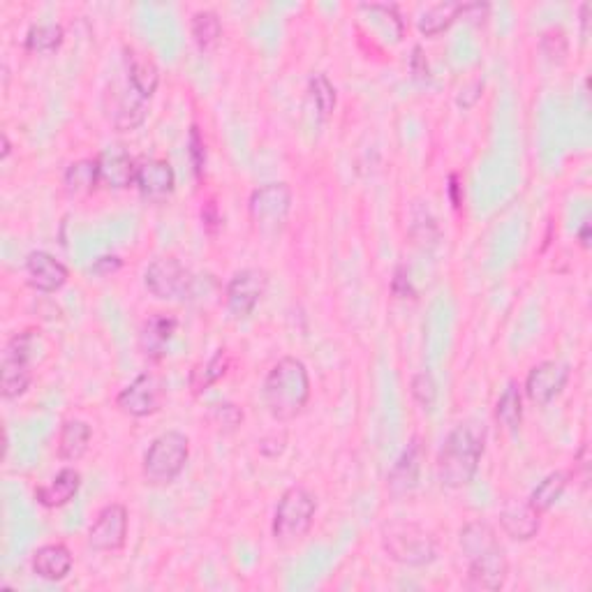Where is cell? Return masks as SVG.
I'll return each instance as SVG.
<instances>
[{
  "instance_id": "ffe728a7",
  "label": "cell",
  "mask_w": 592,
  "mask_h": 592,
  "mask_svg": "<svg viewBox=\"0 0 592 592\" xmlns=\"http://www.w3.org/2000/svg\"><path fill=\"white\" fill-rule=\"evenodd\" d=\"M72 565L74 558L65 544H44L33 555V572L44 581H63Z\"/></svg>"
},
{
  "instance_id": "277c9868",
  "label": "cell",
  "mask_w": 592,
  "mask_h": 592,
  "mask_svg": "<svg viewBox=\"0 0 592 592\" xmlns=\"http://www.w3.org/2000/svg\"><path fill=\"white\" fill-rule=\"evenodd\" d=\"M317 514L315 495L303 486H292L278 500L273 514V539L280 546L299 544L313 528Z\"/></svg>"
},
{
  "instance_id": "1f68e13d",
  "label": "cell",
  "mask_w": 592,
  "mask_h": 592,
  "mask_svg": "<svg viewBox=\"0 0 592 592\" xmlns=\"http://www.w3.org/2000/svg\"><path fill=\"white\" fill-rule=\"evenodd\" d=\"M310 95H313L317 109L322 116H331V111L336 109V88L324 74H315L310 79Z\"/></svg>"
},
{
  "instance_id": "60d3db41",
  "label": "cell",
  "mask_w": 592,
  "mask_h": 592,
  "mask_svg": "<svg viewBox=\"0 0 592 592\" xmlns=\"http://www.w3.org/2000/svg\"><path fill=\"white\" fill-rule=\"evenodd\" d=\"M10 155V139H7V135H3V153H0V158H7Z\"/></svg>"
},
{
  "instance_id": "e0dca14e",
  "label": "cell",
  "mask_w": 592,
  "mask_h": 592,
  "mask_svg": "<svg viewBox=\"0 0 592 592\" xmlns=\"http://www.w3.org/2000/svg\"><path fill=\"white\" fill-rule=\"evenodd\" d=\"M421 461H424V447H421L419 438H414L410 444H407L401 458H398L396 465L389 472L387 488L391 495L401 498V495L412 493L414 488H417Z\"/></svg>"
},
{
  "instance_id": "4316f807",
  "label": "cell",
  "mask_w": 592,
  "mask_h": 592,
  "mask_svg": "<svg viewBox=\"0 0 592 592\" xmlns=\"http://www.w3.org/2000/svg\"><path fill=\"white\" fill-rule=\"evenodd\" d=\"M190 33L192 40L202 51H209L216 47L222 35V21L213 10H199L190 19Z\"/></svg>"
},
{
  "instance_id": "ac0fdd59",
  "label": "cell",
  "mask_w": 592,
  "mask_h": 592,
  "mask_svg": "<svg viewBox=\"0 0 592 592\" xmlns=\"http://www.w3.org/2000/svg\"><path fill=\"white\" fill-rule=\"evenodd\" d=\"M135 185L144 197H151V199L167 197L176 185L174 167L169 165L167 160H160V158L142 160L137 165Z\"/></svg>"
},
{
  "instance_id": "6da1fadb",
  "label": "cell",
  "mask_w": 592,
  "mask_h": 592,
  "mask_svg": "<svg viewBox=\"0 0 592 592\" xmlns=\"http://www.w3.org/2000/svg\"><path fill=\"white\" fill-rule=\"evenodd\" d=\"M461 551L468 558V590H500L509 574L505 549L486 521H472L461 530Z\"/></svg>"
},
{
  "instance_id": "5b68a950",
  "label": "cell",
  "mask_w": 592,
  "mask_h": 592,
  "mask_svg": "<svg viewBox=\"0 0 592 592\" xmlns=\"http://www.w3.org/2000/svg\"><path fill=\"white\" fill-rule=\"evenodd\" d=\"M382 546L391 560L407 567L431 565L438 555L433 535L417 523L391 521L382 528Z\"/></svg>"
},
{
  "instance_id": "5bb4252c",
  "label": "cell",
  "mask_w": 592,
  "mask_h": 592,
  "mask_svg": "<svg viewBox=\"0 0 592 592\" xmlns=\"http://www.w3.org/2000/svg\"><path fill=\"white\" fill-rule=\"evenodd\" d=\"M500 528L514 542H530L542 528V512H537L528 500H507L500 509Z\"/></svg>"
},
{
  "instance_id": "44dd1931",
  "label": "cell",
  "mask_w": 592,
  "mask_h": 592,
  "mask_svg": "<svg viewBox=\"0 0 592 592\" xmlns=\"http://www.w3.org/2000/svg\"><path fill=\"white\" fill-rule=\"evenodd\" d=\"M81 488V475L74 468H63L58 475L49 481V484L40 486L35 491V500L47 509L65 507L68 502L74 500V495Z\"/></svg>"
},
{
  "instance_id": "7c38bea8",
  "label": "cell",
  "mask_w": 592,
  "mask_h": 592,
  "mask_svg": "<svg viewBox=\"0 0 592 592\" xmlns=\"http://www.w3.org/2000/svg\"><path fill=\"white\" fill-rule=\"evenodd\" d=\"M266 273L262 269H243L234 273L227 285V308L234 317H248L266 292Z\"/></svg>"
},
{
  "instance_id": "74e56055",
  "label": "cell",
  "mask_w": 592,
  "mask_h": 592,
  "mask_svg": "<svg viewBox=\"0 0 592 592\" xmlns=\"http://www.w3.org/2000/svg\"><path fill=\"white\" fill-rule=\"evenodd\" d=\"M410 68H412V74L417 79H428V74H431V70H428V61H426V56H424V51H421V47H414Z\"/></svg>"
},
{
  "instance_id": "30bf717a",
  "label": "cell",
  "mask_w": 592,
  "mask_h": 592,
  "mask_svg": "<svg viewBox=\"0 0 592 592\" xmlns=\"http://www.w3.org/2000/svg\"><path fill=\"white\" fill-rule=\"evenodd\" d=\"M128 539V509L118 502L102 507L88 530V546L95 551H121Z\"/></svg>"
},
{
  "instance_id": "3957f363",
  "label": "cell",
  "mask_w": 592,
  "mask_h": 592,
  "mask_svg": "<svg viewBox=\"0 0 592 592\" xmlns=\"http://www.w3.org/2000/svg\"><path fill=\"white\" fill-rule=\"evenodd\" d=\"M264 407L276 421H292L310 401V375L301 359L283 357L269 370L262 389Z\"/></svg>"
},
{
  "instance_id": "cb8c5ba5",
  "label": "cell",
  "mask_w": 592,
  "mask_h": 592,
  "mask_svg": "<svg viewBox=\"0 0 592 592\" xmlns=\"http://www.w3.org/2000/svg\"><path fill=\"white\" fill-rule=\"evenodd\" d=\"M146 118V98H142L135 88L128 84V91H125L121 98H118L114 114H111V123L118 132H130L137 130L139 125L144 123Z\"/></svg>"
},
{
  "instance_id": "d590c367",
  "label": "cell",
  "mask_w": 592,
  "mask_h": 592,
  "mask_svg": "<svg viewBox=\"0 0 592 592\" xmlns=\"http://www.w3.org/2000/svg\"><path fill=\"white\" fill-rule=\"evenodd\" d=\"M190 158H192V162H195V172L199 176V174H202L206 153H204V139L199 137L197 128L190 130Z\"/></svg>"
},
{
  "instance_id": "d6a6232c",
  "label": "cell",
  "mask_w": 592,
  "mask_h": 592,
  "mask_svg": "<svg viewBox=\"0 0 592 592\" xmlns=\"http://www.w3.org/2000/svg\"><path fill=\"white\" fill-rule=\"evenodd\" d=\"M412 398L417 401L424 410H431L435 398H438V384H435L431 373H417L412 377Z\"/></svg>"
},
{
  "instance_id": "836d02e7",
  "label": "cell",
  "mask_w": 592,
  "mask_h": 592,
  "mask_svg": "<svg viewBox=\"0 0 592 592\" xmlns=\"http://www.w3.org/2000/svg\"><path fill=\"white\" fill-rule=\"evenodd\" d=\"M542 51L551 63H558V65L565 63L567 51H569L567 35L562 33L560 28H551V31H546L542 35Z\"/></svg>"
},
{
  "instance_id": "52a82bcc",
  "label": "cell",
  "mask_w": 592,
  "mask_h": 592,
  "mask_svg": "<svg viewBox=\"0 0 592 592\" xmlns=\"http://www.w3.org/2000/svg\"><path fill=\"white\" fill-rule=\"evenodd\" d=\"M33 343V331H26L17 333V336L10 338V343L5 345L3 364H0V394H3L7 401L26 394V389L31 387Z\"/></svg>"
},
{
  "instance_id": "f35d334b",
  "label": "cell",
  "mask_w": 592,
  "mask_h": 592,
  "mask_svg": "<svg viewBox=\"0 0 592 592\" xmlns=\"http://www.w3.org/2000/svg\"><path fill=\"white\" fill-rule=\"evenodd\" d=\"M458 188H461V185H458V176H456V174H451V176H449V195H451V204H454L456 209H458V206H461V202H463V197L458 195Z\"/></svg>"
},
{
  "instance_id": "83f0119b",
  "label": "cell",
  "mask_w": 592,
  "mask_h": 592,
  "mask_svg": "<svg viewBox=\"0 0 592 592\" xmlns=\"http://www.w3.org/2000/svg\"><path fill=\"white\" fill-rule=\"evenodd\" d=\"M569 484V475L567 472H551V475H546L542 481H539L535 491L530 493L528 502L532 507L537 509V512H549V509L555 505L562 498V493H565V488Z\"/></svg>"
},
{
  "instance_id": "d4e9b609",
  "label": "cell",
  "mask_w": 592,
  "mask_h": 592,
  "mask_svg": "<svg viewBox=\"0 0 592 592\" xmlns=\"http://www.w3.org/2000/svg\"><path fill=\"white\" fill-rule=\"evenodd\" d=\"M463 12L465 3H461V0H442V3H435L421 14L419 31L428 37L440 35L447 31L458 17H463Z\"/></svg>"
},
{
  "instance_id": "8fae6325",
  "label": "cell",
  "mask_w": 592,
  "mask_h": 592,
  "mask_svg": "<svg viewBox=\"0 0 592 592\" xmlns=\"http://www.w3.org/2000/svg\"><path fill=\"white\" fill-rule=\"evenodd\" d=\"M162 403V380L155 373H142L116 396V405L128 417H148L158 412Z\"/></svg>"
},
{
  "instance_id": "4fadbf2b",
  "label": "cell",
  "mask_w": 592,
  "mask_h": 592,
  "mask_svg": "<svg viewBox=\"0 0 592 592\" xmlns=\"http://www.w3.org/2000/svg\"><path fill=\"white\" fill-rule=\"evenodd\" d=\"M569 368L560 361H542L525 377V394L535 405H549L567 387Z\"/></svg>"
},
{
  "instance_id": "2e32d148",
  "label": "cell",
  "mask_w": 592,
  "mask_h": 592,
  "mask_svg": "<svg viewBox=\"0 0 592 592\" xmlns=\"http://www.w3.org/2000/svg\"><path fill=\"white\" fill-rule=\"evenodd\" d=\"M95 162H98L100 183H105L107 188L125 190L130 188V185H135L137 162L130 158V153L125 151V148H105V151L98 153Z\"/></svg>"
},
{
  "instance_id": "603a6c76",
  "label": "cell",
  "mask_w": 592,
  "mask_h": 592,
  "mask_svg": "<svg viewBox=\"0 0 592 592\" xmlns=\"http://www.w3.org/2000/svg\"><path fill=\"white\" fill-rule=\"evenodd\" d=\"M93 438V428L81 419H68L61 426V433H58V456L63 461L74 463L79 458H84L88 451V444Z\"/></svg>"
},
{
  "instance_id": "d6986e66",
  "label": "cell",
  "mask_w": 592,
  "mask_h": 592,
  "mask_svg": "<svg viewBox=\"0 0 592 592\" xmlns=\"http://www.w3.org/2000/svg\"><path fill=\"white\" fill-rule=\"evenodd\" d=\"M176 327H179V320L169 313H155L148 317L139 331V347L148 359H160L165 354Z\"/></svg>"
},
{
  "instance_id": "8992f818",
  "label": "cell",
  "mask_w": 592,
  "mask_h": 592,
  "mask_svg": "<svg viewBox=\"0 0 592 592\" xmlns=\"http://www.w3.org/2000/svg\"><path fill=\"white\" fill-rule=\"evenodd\" d=\"M190 458V442L179 431H167L148 444L142 472L153 486H167L181 475Z\"/></svg>"
},
{
  "instance_id": "7a4b0ae2",
  "label": "cell",
  "mask_w": 592,
  "mask_h": 592,
  "mask_svg": "<svg viewBox=\"0 0 592 592\" xmlns=\"http://www.w3.org/2000/svg\"><path fill=\"white\" fill-rule=\"evenodd\" d=\"M486 431L475 421H465L447 435L438 454V479L444 488H463L477 475L484 456Z\"/></svg>"
},
{
  "instance_id": "484cf974",
  "label": "cell",
  "mask_w": 592,
  "mask_h": 592,
  "mask_svg": "<svg viewBox=\"0 0 592 592\" xmlns=\"http://www.w3.org/2000/svg\"><path fill=\"white\" fill-rule=\"evenodd\" d=\"M65 190L70 195L79 197V195H88V192L95 190V185L100 183V174H98V162L93 160H77L65 169Z\"/></svg>"
},
{
  "instance_id": "ba28073f",
  "label": "cell",
  "mask_w": 592,
  "mask_h": 592,
  "mask_svg": "<svg viewBox=\"0 0 592 592\" xmlns=\"http://www.w3.org/2000/svg\"><path fill=\"white\" fill-rule=\"evenodd\" d=\"M144 285L155 299L179 301L190 294L192 276L176 257H158L148 264L144 273Z\"/></svg>"
},
{
  "instance_id": "e575fe53",
  "label": "cell",
  "mask_w": 592,
  "mask_h": 592,
  "mask_svg": "<svg viewBox=\"0 0 592 592\" xmlns=\"http://www.w3.org/2000/svg\"><path fill=\"white\" fill-rule=\"evenodd\" d=\"M213 419H216L222 428H227V431H234L236 426H241L243 410L234 403H220L213 407Z\"/></svg>"
},
{
  "instance_id": "4dcf8cb0",
  "label": "cell",
  "mask_w": 592,
  "mask_h": 592,
  "mask_svg": "<svg viewBox=\"0 0 592 592\" xmlns=\"http://www.w3.org/2000/svg\"><path fill=\"white\" fill-rule=\"evenodd\" d=\"M229 368V357L225 350H220L216 357L211 361H206L202 366H195V370L190 373V389L192 394H202L211 387V384H216L220 377H225Z\"/></svg>"
},
{
  "instance_id": "f1b7e54d",
  "label": "cell",
  "mask_w": 592,
  "mask_h": 592,
  "mask_svg": "<svg viewBox=\"0 0 592 592\" xmlns=\"http://www.w3.org/2000/svg\"><path fill=\"white\" fill-rule=\"evenodd\" d=\"M495 419L502 424L507 431H518L523 419V401H521V387L516 382H509L507 389L502 391L495 405Z\"/></svg>"
},
{
  "instance_id": "8d00e7d4",
  "label": "cell",
  "mask_w": 592,
  "mask_h": 592,
  "mask_svg": "<svg viewBox=\"0 0 592 592\" xmlns=\"http://www.w3.org/2000/svg\"><path fill=\"white\" fill-rule=\"evenodd\" d=\"M123 266V259L118 255H105L100 259H95V264L91 266V271L95 276H111V273H116L118 269Z\"/></svg>"
},
{
  "instance_id": "9c48e42d",
  "label": "cell",
  "mask_w": 592,
  "mask_h": 592,
  "mask_svg": "<svg viewBox=\"0 0 592 592\" xmlns=\"http://www.w3.org/2000/svg\"><path fill=\"white\" fill-rule=\"evenodd\" d=\"M292 188L287 183H266L250 195V218L259 229H278L290 216Z\"/></svg>"
},
{
  "instance_id": "ab89813d",
  "label": "cell",
  "mask_w": 592,
  "mask_h": 592,
  "mask_svg": "<svg viewBox=\"0 0 592 592\" xmlns=\"http://www.w3.org/2000/svg\"><path fill=\"white\" fill-rule=\"evenodd\" d=\"M576 239H579V243H581V248H583V250H588V248H590V241H592V239H590V222H588V220L581 225L579 236H576Z\"/></svg>"
},
{
  "instance_id": "7402d4cb",
  "label": "cell",
  "mask_w": 592,
  "mask_h": 592,
  "mask_svg": "<svg viewBox=\"0 0 592 592\" xmlns=\"http://www.w3.org/2000/svg\"><path fill=\"white\" fill-rule=\"evenodd\" d=\"M125 63H128V84L135 88L142 98L146 100L151 98V95L158 91V84H160V70L153 58L142 54V51L137 49H128Z\"/></svg>"
},
{
  "instance_id": "f546056e",
  "label": "cell",
  "mask_w": 592,
  "mask_h": 592,
  "mask_svg": "<svg viewBox=\"0 0 592 592\" xmlns=\"http://www.w3.org/2000/svg\"><path fill=\"white\" fill-rule=\"evenodd\" d=\"M65 31L61 24H33L26 33V49L33 51V54H51L63 44Z\"/></svg>"
},
{
  "instance_id": "9a60e30c",
  "label": "cell",
  "mask_w": 592,
  "mask_h": 592,
  "mask_svg": "<svg viewBox=\"0 0 592 592\" xmlns=\"http://www.w3.org/2000/svg\"><path fill=\"white\" fill-rule=\"evenodd\" d=\"M26 273L28 285L44 294H54L68 283V266L54 255L44 253V250H35V253L28 255Z\"/></svg>"
}]
</instances>
